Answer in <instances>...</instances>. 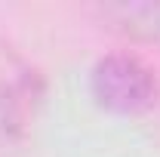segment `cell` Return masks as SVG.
I'll list each match as a JSON object with an SVG mask.
<instances>
[{"mask_svg": "<svg viewBox=\"0 0 160 157\" xmlns=\"http://www.w3.org/2000/svg\"><path fill=\"white\" fill-rule=\"evenodd\" d=\"M43 89V77L31 68L0 77V151H12L25 142Z\"/></svg>", "mask_w": 160, "mask_h": 157, "instance_id": "7a4b0ae2", "label": "cell"}, {"mask_svg": "<svg viewBox=\"0 0 160 157\" xmlns=\"http://www.w3.org/2000/svg\"><path fill=\"white\" fill-rule=\"evenodd\" d=\"M89 93L111 114H142L157 102V77L136 53H105L89 71Z\"/></svg>", "mask_w": 160, "mask_h": 157, "instance_id": "6da1fadb", "label": "cell"}, {"mask_svg": "<svg viewBox=\"0 0 160 157\" xmlns=\"http://www.w3.org/2000/svg\"><path fill=\"white\" fill-rule=\"evenodd\" d=\"M99 19L129 40L160 43V3H105Z\"/></svg>", "mask_w": 160, "mask_h": 157, "instance_id": "3957f363", "label": "cell"}]
</instances>
